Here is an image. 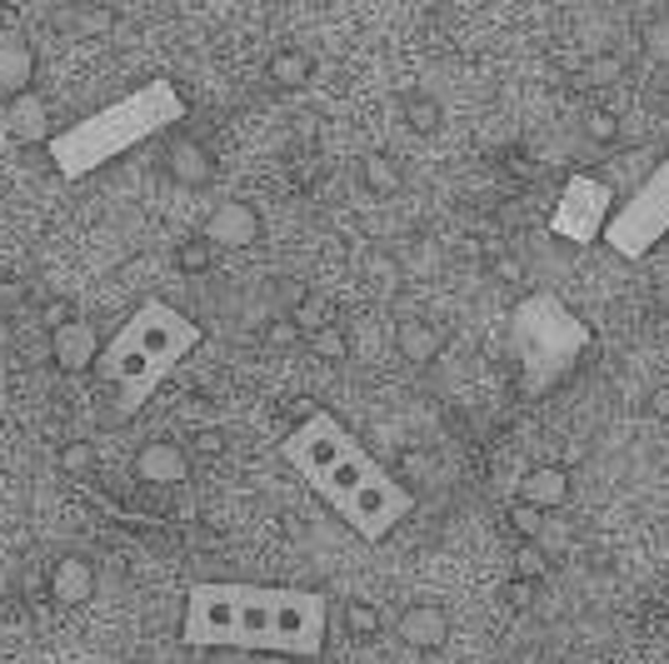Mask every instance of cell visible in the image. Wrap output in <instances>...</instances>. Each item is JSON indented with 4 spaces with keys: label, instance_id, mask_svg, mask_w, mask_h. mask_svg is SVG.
Wrapping results in <instances>:
<instances>
[{
    "label": "cell",
    "instance_id": "cell-1",
    "mask_svg": "<svg viewBox=\"0 0 669 664\" xmlns=\"http://www.w3.org/2000/svg\"><path fill=\"white\" fill-rule=\"evenodd\" d=\"M330 604L315 590L270 584H195L185 600L190 650H260L285 660H315L325 650Z\"/></svg>",
    "mask_w": 669,
    "mask_h": 664
},
{
    "label": "cell",
    "instance_id": "cell-3",
    "mask_svg": "<svg viewBox=\"0 0 669 664\" xmlns=\"http://www.w3.org/2000/svg\"><path fill=\"white\" fill-rule=\"evenodd\" d=\"M200 345V330L180 310L150 300L120 325V335L100 355V375L105 385L120 390V410H135L150 390L160 385V375L175 370L190 350Z\"/></svg>",
    "mask_w": 669,
    "mask_h": 664
},
{
    "label": "cell",
    "instance_id": "cell-9",
    "mask_svg": "<svg viewBox=\"0 0 669 664\" xmlns=\"http://www.w3.org/2000/svg\"><path fill=\"white\" fill-rule=\"evenodd\" d=\"M205 241L220 245V251H245V245H255L260 241L255 205H245V201L215 205V211H210V221H205Z\"/></svg>",
    "mask_w": 669,
    "mask_h": 664
},
{
    "label": "cell",
    "instance_id": "cell-18",
    "mask_svg": "<svg viewBox=\"0 0 669 664\" xmlns=\"http://www.w3.org/2000/svg\"><path fill=\"white\" fill-rule=\"evenodd\" d=\"M439 121H445V111H439L435 95H425V91L405 95V125H409L415 135H435Z\"/></svg>",
    "mask_w": 669,
    "mask_h": 664
},
{
    "label": "cell",
    "instance_id": "cell-29",
    "mask_svg": "<svg viewBox=\"0 0 669 664\" xmlns=\"http://www.w3.org/2000/svg\"><path fill=\"white\" fill-rule=\"evenodd\" d=\"M585 81L589 85H615L619 81V61H615V55H595V61L585 65Z\"/></svg>",
    "mask_w": 669,
    "mask_h": 664
},
{
    "label": "cell",
    "instance_id": "cell-28",
    "mask_svg": "<svg viewBox=\"0 0 669 664\" xmlns=\"http://www.w3.org/2000/svg\"><path fill=\"white\" fill-rule=\"evenodd\" d=\"M175 261H180V270H190V275H200L210 265V241H185L175 251Z\"/></svg>",
    "mask_w": 669,
    "mask_h": 664
},
{
    "label": "cell",
    "instance_id": "cell-27",
    "mask_svg": "<svg viewBox=\"0 0 669 664\" xmlns=\"http://www.w3.org/2000/svg\"><path fill=\"white\" fill-rule=\"evenodd\" d=\"M310 345H315V355H325V360H345V330H335V325H320L315 335H310Z\"/></svg>",
    "mask_w": 669,
    "mask_h": 664
},
{
    "label": "cell",
    "instance_id": "cell-8",
    "mask_svg": "<svg viewBox=\"0 0 669 664\" xmlns=\"http://www.w3.org/2000/svg\"><path fill=\"white\" fill-rule=\"evenodd\" d=\"M409 510H415V494H409L395 474L379 470L375 480H369L365 490L345 504V510H339V520H345L365 544H379V540H389V534L405 524Z\"/></svg>",
    "mask_w": 669,
    "mask_h": 664
},
{
    "label": "cell",
    "instance_id": "cell-19",
    "mask_svg": "<svg viewBox=\"0 0 669 664\" xmlns=\"http://www.w3.org/2000/svg\"><path fill=\"white\" fill-rule=\"evenodd\" d=\"M85 594H90V564L85 560H65L55 570V600L75 604V600H85Z\"/></svg>",
    "mask_w": 669,
    "mask_h": 664
},
{
    "label": "cell",
    "instance_id": "cell-17",
    "mask_svg": "<svg viewBox=\"0 0 669 664\" xmlns=\"http://www.w3.org/2000/svg\"><path fill=\"white\" fill-rule=\"evenodd\" d=\"M310 75H315V65H310L305 51H280L275 61H270V81H275L280 91H300V85H310Z\"/></svg>",
    "mask_w": 669,
    "mask_h": 664
},
{
    "label": "cell",
    "instance_id": "cell-32",
    "mask_svg": "<svg viewBox=\"0 0 669 664\" xmlns=\"http://www.w3.org/2000/svg\"><path fill=\"white\" fill-rule=\"evenodd\" d=\"M260 664H290V660H285V654H270V660H260Z\"/></svg>",
    "mask_w": 669,
    "mask_h": 664
},
{
    "label": "cell",
    "instance_id": "cell-21",
    "mask_svg": "<svg viewBox=\"0 0 669 664\" xmlns=\"http://www.w3.org/2000/svg\"><path fill=\"white\" fill-rule=\"evenodd\" d=\"M549 564H555V560H549V554L539 550L535 540H519V544H515V580L539 584V580H545V574H549Z\"/></svg>",
    "mask_w": 669,
    "mask_h": 664
},
{
    "label": "cell",
    "instance_id": "cell-11",
    "mask_svg": "<svg viewBox=\"0 0 669 664\" xmlns=\"http://www.w3.org/2000/svg\"><path fill=\"white\" fill-rule=\"evenodd\" d=\"M399 640L419 654L445 650L449 644V610H439V604H409V610L399 614Z\"/></svg>",
    "mask_w": 669,
    "mask_h": 664
},
{
    "label": "cell",
    "instance_id": "cell-5",
    "mask_svg": "<svg viewBox=\"0 0 669 664\" xmlns=\"http://www.w3.org/2000/svg\"><path fill=\"white\" fill-rule=\"evenodd\" d=\"M280 454H285V460L295 464V470L305 474L335 510H345V504L379 474V464L369 460V454L349 440L345 425H339L335 415H325V410L305 415V420L285 435Z\"/></svg>",
    "mask_w": 669,
    "mask_h": 664
},
{
    "label": "cell",
    "instance_id": "cell-31",
    "mask_svg": "<svg viewBox=\"0 0 669 664\" xmlns=\"http://www.w3.org/2000/svg\"><path fill=\"white\" fill-rule=\"evenodd\" d=\"M90 460H95L90 445H70V450H65V470H90Z\"/></svg>",
    "mask_w": 669,
    "mask_h": 664
},
{
    "label": "cell",
    "instance_id": "cell-7",
    "mask_svg": "<svg viewBox=\"0 0 669 664\" xmlns=\"http://www.w3.org/2000/svg\"><path fill=\"white\" fill-rule=\"evenodd\" d=\"M609 211H615V191L599 175H569L555 211H549V231L569 245H595L605 235Z\"/></svg>",
    "mask_w": 669,
    "mask_h": 664
},
{
    "label": "cell",
    "instance_id": "cell-13",
    "mask_svg": "<svg viewBox=\"0 0 669 664\" xmlns=\"http://www.w3.org/2000/svg\"><path fill=\"white\" fill-rule=\"evenodd\" d=\"M395 345H399V355H405L409 365H419V370H425V365H435L439 355H445V335H439L429 320H405L395 330Z\"/></svg>",
    "mask_w": 669,
    "mask_h": 664
},
{
    "label": "cell",
    "instance_id": "cell-10",
    "mask_svg": "<svg viewBox=\"0 0 669 664\" xmlns=\"http://www.w3.org/2000/svg\"><path fill=\"white\" fill-rule=\"evenodd\" d=\"M569 490H575V484H569L565 464H535V470L519 474L515 500L535 504V510H545V514H559L569 504Z\"/></svg>",
    "mask_w": 669,
    "mask_h": 664
},
{
    "label": "cell",
    "instance_id": "cell-6",
    "mask_svg": "<svg viewBox=\"0 0 669 664\" xmlns=\"http://www.w3.org/2000/svg\"><path fill=\"white\" fill-rule=\"evenodd\" d=\"M665 235H669V155L645 175V185H639L619 211H609L599 241H605L619 261H645Z\"/></svg>",
    "mask_w": 669,
    "mask_h": 664
},
{
    "label": "cell",
    "instance_id": "cell-23",
    "mask_svg": "<svg viewBox=\"0 0 669 664\" xmlns=\"http://www.w3.org/2000/svg\"><path fill=\"white\" fill-rule=\"evenodd\" d=\"M505 520H509V530H515V540H535V534L545 530L549 514H545V510H535V504H525V500H515V504H509Z\"/></svg>",
    "mask_w": 669,
    "mask_h": 664
},
{
    "label": "cell",
    "instance_id": "cell-15",
    "mask_svg": "<svg viewBox=\"0 0 669 664\" xmlns=\"http://www.w3.org/2000/svg\"><path fill=\"white\" fill-rule=\"evenodd\" d=\"M30 81V51L10 31H0V95H16Z\"/></svg>",
    "mask_w": 669,
    "mask_h": 664
},
{
    "label": "cell",
    "instance_id": "cell-30",
    "mask_svg": "<svg viewBox=\"0 0 669 664\" xmlns=\"http://www.w3.org/2000/svg\"><path fill=\"white\" fill-rule=\"evenodd\" d=\"M265 340H270V345H295V340H300V330H295V320H290V315H285V320H275V325H265Z\"/></svg>",
    "mask_w": 669,
    "mask_h": 664
},
{
    "label": "cell",
    "instance_id": "cell-4",
    "mask_svg": "<svg viewBox=\"0 0 669 664\" xmlns=\"http://www.w3.org/2000/svg\"><path fill=\"white\" fill-rule=\"evenodd\" d=\"M509 350L519 365V390L535 400L549 395L589 350V325L559 295L525 290L509 305Z\"/></svg>",
    "mask_w": 669,
    "mask_h": 664
},
{
    "label": "cell",
    "instance_id": "cell-25",
    "mask_svg": "<svg viewBox=\"0 0 669 664\" xmlns=\"http://www.w3.org/2000/svg\"><path fill=\"white\" fill-rule=\"evenodd\" d=\"M585 135H589L595 145H615V141H619V115L605 111V105H595V111L585 115Z\"/></svg>",
    "mask_w": 669,
    "mask_h": 664
},
{
    "label": "cell",
    "instance_id": "cell-14",
    "mask_svg": "<svg viewBox=\"0 0 669 664\" xmlns=\"http://www.w3.org/2000/svg\"><path fill=\"white\" fill-rule=\"evenodd\" d=\"M55 360L65 365V370L90 365V360H95V330H90V325H80V320L60 325V330H55Z\"/></svg>",
    "mask_w": 669,
    "mask_h": 664
},
{
    "label": "cell",
    "instance_id": "cell-22",
    "mask_svg": "<svg viewBox=\"0 0 669 664\" xmlns=\"http://www.w3.org/2000/svg\"><path fill=\"white\" fill-rule=\"evenodd\" d=\"M365 185L375 195H395L399 185H405V171H399L389 155H369V161H365Z\"/></svg>",
    "mask_w": 669,
    "mask_h": 664
},
{
    "label": "cell",
    "instance_id": "cell-12",
    "mask_svg": "<svg viewBox=\"0 0 669 664\" xmlns=\"http://www.w3.org/2000/svg\"><path fill=\"white\" fill-rule=\"evenodd\" d=\"M135 470H140V480H145V484H180L190 474V460H185L180 445L155 440V445H145V450L135 454Z\"/></svg>",
    "mask_w": 669,
    "mask_h": 664
},
{
    "label": "cell",
    "instance_id": "cell-2",
    "mask_svg": "<svg viewBox=\"0 0 669 664\" xmlns=\"http://www.w3.org/2000/svg\"><path fill=\"white\" fill-rule=\"evenodd\" d=\"M180 115H185V105H180L175 85L150 81V85H140V91H130L125 101L105 105V111L85 115L80 125H70L65 135H55V141H50V161H55V171L65 175V181H75V175L100 171L105 161L135 151L140 141H150L155 131L175 125Z\"/></svg>",
    "mask_w": 669,
    "mask_h": 664
},
{
    "label": "cell",
    "instance_id": "cell-16",
    "mask_svg": "<svg viewBox=\"0 0 669 664\" xmlns=\"http://www.w3.org/2000/svg\"><path fill=\"white\" fill-rule=\"evenodd\" d=\"M170 175L180 185H205L210 181V155L195 141H175L170 145Z\"/></svg>",
    "mask_w": 669,
    "mask_h": 664
},
{
    "label": "cell",
    "instance_id": "cell-20",
    "mask_svg": "<svg viewBox=\"0 0 669 664\" xmlns=\"http://www.w3.org/2000/svg\"><path fill=\"white\" fill-rule=\"evenodd\" d=\"M10 121H16L20 141H40V135H45V111H40L36 95H16V105H10Z\"/></svg>",
    "mask_w": 669,
    "mask_h": 664
},
{
    "label": "cell",
    "instance_id": "cell-24",
    "mask_svg": "<svg viewBox=\"0 0 669 664\" xmlns=\"http://www.w3.org/2000/svg\"><path fill=\"white\" fill-rule=\"evenodd\" d=\"M639 45H645V55H649L655 65H669V16L649 21L645 31H639Z\"/></svg>",
    "mask_w": 669,
    "mask_h": 664
},
{
    "label": "cell",
    "instance_id": "cell-26",
    "mask_svg": "<svg viewBox=\"0 0 669 664\" xmlns=\"http://www.w3.org/2000/svg\"><path fill=\"white\" fill-rule=\"evenodd\" d=\"M345 624H349V634L369 640V634H379V610L369 600H355V604H345Z\"/></svg>",
    "mask_w": 669,
    "mask_h": 664
}]
</instances>
